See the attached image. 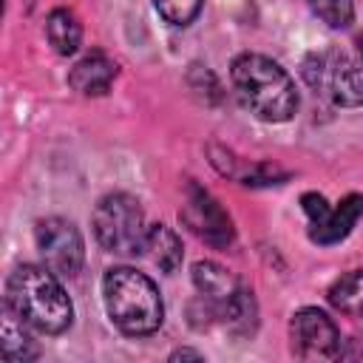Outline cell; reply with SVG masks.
<instances>
[{
    "label": "cell",
    "instance_id": "cell-1",
    "mask_svg": "<svg viewBox=\"0 0 363 363\" xmlns=\"http://www.w3.org/2000/svg\"><path fill=\"white\" fill-rule=\"evenodd\" d=\"M3 303L40 335H62L74 320V303L45 264H20L6 281Z\"/></svg>",
    "mask_w": 363,
    "mask_h": 363
},
{
    "label": "cell",
    "instance_id": "cell-2",
    "mask_svg": "<svg viewBox=\"0 0 363 363\" xmlns=\"http://www.w3.org/2000/svg\"><path fill=\"white\" fill-rule=\"evenodd\" d=\"M233 88L241 105L261 122H289L298 111V91L286 68L267 54L244 51L230 65Z\"/></svg>",
    "mask_w": 363,
    "mask_h": 363
},
{
    "label": "cell",
    "instance_id": "cell-3",
    "mask_svg": "<svg viewBox=\"0 0 363 363\" xmlns=\"http://www.w3.org/2000/svg\"><path fill=\"white\" fill-rule=\"evenodd\" d=\"M102 303L111 323L130 337L153 335L164 320V301L150 275L133 267H111L102 275Z\"/></svg>",
    "mask_w": 363,
    "mask_h": 363
},
{
    "label": "cell",
    "instance_id": "cell-4",
    "mask_svg": "<svg viewBox=\"0 0 363 363\" xmlns=\"http://www.w3.org/2000/svg\"><path fill=\"white\" fill-rule=\"evenodd\" d=\"M91 227L105 252L133 258L145 255L147 247V218L142 204L128 193H108L96 201L91 213Z\"/></svg>",
    "mask_w": 363,
    "mask_h": 363
},
{
    "label": "cell",
    "instance_id": "cell-5",
    "mask_svg": "<svg viewBox=\"0 0 363 363\" xmlns=\"http://www.w3.org/2000/svg\"><path fill=\"white\" fill-rule=\"evenodd\" d=\"M303 77L315 94L329 96L335 105H363V57L349 51L312 54L303 62Z\"/></svg>",
    "mask_w": 363,
    "mask_h": 363
},
{
    "label": "cell",
    "instance_id": "cell-6",
    "mask_svg": "<svg viewBox=\"0 0 363 363\" xmlns=\"http://www.w3.org/2000/svg\"><path fill=\"white\" fill-rule=\"evenodd\" d=\"M179 218L190 233H196L213 250H230L235 244L233 218L218 204V199L196 182H190L184 190V204L179 210Z\"/></svg>",
    "mask_w": 363,
    "mask_h": 363
},
{
    "label": "cell",
    "instance_id": "cell-7",
    "mask_svg": "<svg viewBox=\"0 0 363 363\" xmlns=\"http://www.w3.org/2000/svg\"><path fill=\"white\" fill-rule=\"evenodd\" d=\"M34 241H37L43 264L51 272H57L60 278L79 275V269L85 264V241L74 221L60 218V216L43 218L34 227Z\"/></svg>",
    "mask_w": 363,
    "mask_h": 363
},
{
    "label": "cell",
    "instance_id": "cell-8",
    "mask_svg": "<svg viewBox=\"0 0 363 363\" xmlns=\"http://www.w3.org/2000/svg\"><path fill=\"white\" fill-rule=\"evenodd\" d=\"M289 343L292 354L301 360L340 357V329L318 306H303L289 318Z\"/></svg>",
    "mask_w": 363,
    "mask_h": 363
},
{
    "label": "cell",
    "instance_id": "cell-9",
    "mask_svg": "<svg viewBox=\"0 0 363 363\" xmlns=\"http://www.w3.org/2000/svg\"><path fill=\"white\" fill-rule=\"evenodd\" d=\"M116 74H119V65L105 51H88L71 65L68 85L82 96H102L111 91Z\"/></svg>",
    "mask_w": 363,
    "mask_h": 363
},
{
    "label": "cell",
    "instance_id": "cell-10",
    "mask_svg": "<svg viewBox=\"0 0 363 363\" xmlns=\"http://www.w3.org/2000/svg\"><path fill=\"white\" fill-rule=\"evenodd\" d=\"M360 216H363V196L360 193H349L337 204H332L329 213L318 224H309V238L315 244H320V247L337 244L354 230Z\"/></svg>",
    "mask_w": 363,
    "mask_h": 363
},
{
    "label": "cell",
    "instance_id": "cell-11",
    "mask_svg": "<svg viewBox=\"0 0 363 363\" xmlns=\"http://www.w3.org/2000/svg\"><path fill=\"white\" fill-rule=\"evenodd\" d=\"M190 278H193V286H196L199 298L207 301V303H213L216 312L241 286V281L230 269H224L221 264H216V261H196L193 269H190Z\"/></svg>",
    "mask_w": 363,
    "mask_h": 363
},
{
    "label": "cell",
    "instance_id": "cell-12",
    "mask_svg": "<svg viewBox=\"0 0 363 363\" xmlns=\"http://www.w3.org/2000/svg\"><path fill=\"white\" fill-rule=\"evenodd\" d=\"M28 329L31 326L23 323L9 303H3V312H0V349H3V357L9 363H28V360L40 357V349L31 340Z\"/></svg>",
    "mask_w": 363,
    "mask_h": 363
},
{
    "label": "cell",
    "instance_id": "cell-13",
    "mask_svg": "<svg viewBox=\"0 0 363 363\" xmlns=\"http://www.w3.org/2000/svg\"><path fill=\"white\" fill-rule=\"evenodd\" d=\"M218 320L227 326V332H233L235 337H250L258 326V303L252 289H247L244 284L224 301V306L218 309Z\"/></svg>",
    "mask_w": 363,
    "mask_h": 363
},
{
    "label": "cell",
    "instance_id": "cell-14",
    "mask_svg": "<svg viewBox=\"0 0 363 363\" xmlns=\"http://www.w3.org/2000/svg\"><path fill=\"white\" fill-rule=\"evenodd\" d=\"M145 255H150V261H153L164 275H173V272L179 269L182 258H184L182 238H179L167 224H150Z\"/></svg>",
    "mask_w": 363,
    "mask_h": 363
},
{
    "label": "cell",
    "instance_id": "cell-15",
    "mask_svg": "<svg viewBox=\"0 0 363 363\" xmlns=\"http://www.w3.org/2000/svg\"><path fill=\"white\" fill-rule=\"evenodd\" d=\"M45 37L57 54L68 57V54H77L82 45V26L71 9H51L45 20Z\"/></svg>",
    "mask_w": 363,
    "mask_h": 363
},
{
    "label": "cell",
    "instance_id": "cell-16",
    "mask_svg": "<svg viewBox=\"0 0 363 363\" xmlns=\"http://www.w3.org/2000/svg\"><path fill=\"white\" fill-rule=\"evenodd\" d=\"M329 303L349 318H363V269H352L346 275H340L329 292H326Z\"/></svg>",
    "mask_w": 363,
    "mask_h": 363
},
{
    "label": "cell",
    "instance_id": "cell-17",
    "mask_svg": "<svg viewBox=\"0 0 363 363\" xmlns=\"http://www.w3.org/2000/svg\"><path fill=\"white\" fill-rule=\"evenodd\" d=\"M306 3L329 28H349L354 20V3L352 0H306Z\"/></svg>",
    "mask_w": 363,
    "mask_h": 363
},
{
    "label": "cell",
    "instance_id": "cell-18",
    "mask_svg": "<svg viewBox=\"0 0 363 363\" xmlns=\"http://www.w3.org/2000/svg\"><path fill=\"white\" fill-rule=\"evenodd\" d=\"M153 6H156L162 20H167L170 26H182L184 28L199 17L204 0H153Z\"/></svg>",
    "mask_w": 363,
    "mask_h": 363
},
{
    "label": "cell",
    "instance_id": "cell-19",
    "mask_svg": "<svg viewBox=\"0 0 363 363\" xmlns=\"http://www.w3.org/2000/svg\"><path fill=\"white\" fill-rule=\"evenodd\" d=\"M204 354L201 352H196V349H176L173 354H170V360H201Z\"/></svg>",
    "mask_w": 363,
    "mask_h": 363
},
{
    "label": "cell",
    "instance_id": "cell-20",
    "mask_svg": "<svg viewBox=\"0 0 363 363\" xmlns=\"http://www.w3.org/2000/svg\"><path fill=\"white\" fill-rule=\"evenodd\" d=\"M357 54H360V57H363V34H360V37H357Z\"/></svg>",
    "mask_w": 363,
    "mask_h": 363
}]
</instances>
